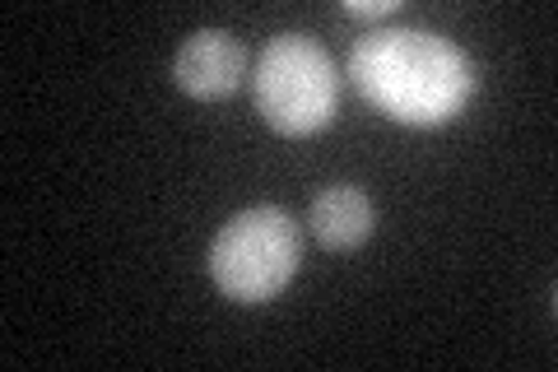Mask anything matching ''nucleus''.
Instances as JSON below:
<instances>
[{"label": "nucleus", "instance_id": "7ed1b4c3", "mask_svg": "<svg viewBox=\"0 0 558 372\" xmlns=\"http://www.w3.org/2000/svg\"><path fill=\"white\" fill-rule=\"evenodd\" d=\"M303 261V238L279 205L238 209L209 242V279L233 303H270L289 289Z\"/></svg>", "mask_w": 558, "mask_h": 372}, {"label": "nucleus", "instance_id": "39448f33", "mask_svg": "<svg viewBox=\"0 0 558 372\" xmlns=\"http://www.w3.org/2000/svg\"><path fill=\"white\" fill-rule=\"evenodd\" d=\"M373 224H377L373 201L359 187H344V182L326 187L307 209V228L326 252H354V247L373 238Z\"/></svg>", "mask_w": 558, "mask_h": 372}, {"label": "nucleus", "instance_id": "20e7f679", "mask_svg": "<svg viewBox=\"0 0 558 372\" xmlns=\"http://www.w3.org/2000/svg\"><path fill=\"white\" fill-rule=\"evenodd\" d=\"M242 70H247V57H242V43L229 28H201L178 47L172 57V80H178L182 94L201 98V103H219L238 94Z\"/></svg>", "mask_w": 558, "mask_h": 372}, {"label": "nucleus", "instance_id": "423d86ee", "mask_svg": "<svg viewBox=\"0 0 558 372\" xmlns=\"http://www.w3.org/2000/svg\"><path fill=\"white\" fill-rule=\"evenodd\" d=\"M400 10V0H344V14L354 20H391Z\"/></svg>", "mask_w": 558, "mask_h": 372}, {"label": "nucleus", "instance_id": "f257e3e1", "mask_svg": "<svg viewBox=\"0 0 558 372\" xmlns=\"http://www.w3.org/2000/svg\"><path fill=\"white\" fill-rule=\"evenodd\" d=\"M349 80L377 112L405 121V127H442L465 108L475 70H470L465 51L442 33L373 28L349 51Z\"/></svg>", "mask_w": 558, "mask_h": 372}, {"label": "nucleus", "instance_id": "f03ea898", "mask_svg": "<svg viewBox=\"0 0 558 372\" xmlns=\"http://www.w3.org/2000/svg\"><path fill=\"white\" fill-rule=\"evenodd\" d=\"M252 94H256V112L266 117L270 131L303 140V135H317L336 117L340 75L330 51L317 38L279 33L256 57Z\"/></svg>", "mask_w": 558, "mask_h": 372}]
</instances>
